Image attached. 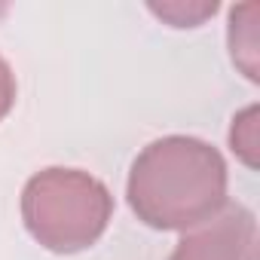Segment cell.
<instances>
[{
    "label": "cell",
    "instance_id": "52a82bcc",
    "mask_svg": "<svg viewBox=\"0 0 260 260\" xmlns=\"http://www.w3.org/2000/svg\"><path fill=\"white\" fill-rule=\"evenodd\" d=\"M16 104V77L13 68L7 64V58L0 55V119H4Z\"/></svg>",
    "mask_w": 260,
    "mask_h": 260
},
{
    "label": "cell",
    "instance_id": "6da1fadb",
    "mask_svg": "<svg viewBox=\"0 0 260 260\" xmlns=\"http://www.w3.org/2000/svg\"><path fill=\"white\" fill-rule=\"evenodd\" d=\"M226 187V162L211 144L190 135H169L135 156L125 196L141 223L187 233L230 205Z\"/></svg>",
    "mask_w": 260,
    "mask_h": 260
},
{
    "label": "cell",
    "instance_id": "7a4b0ae2",
    "mask_svg": "<svg viewBox=\"0 0 260 260\" xmlns=\"http://www.w3.org/2000/svg\"><path fill=\"white\" fill-rule=\"evenodd\" d=\"M113 217L110 190L80 169L37 172L22 193V220L34 242L55 254L92 248Z\"/></svg>",
    "mask_w": 260,
    "mask_h": 260
},
{
    "label": "cell",
    "instance_id": "8992f818",
    "mask_svg": "<svg viewBox=\"0 0 260 260\" xmlns=\"http://www.w3.org/2000/svg\"><path fill=\"white\" fill-rule=\"evenodd\" d=\"M147 10L172 28H199L217 13V4L214 0H162V4H150Z\"/></svg>",
    "mask_w": 260,
    "mask_h": 260
},
{
    "label": "cell",
    "instance_id": "3957f363",
    "mask_svg": "<svg viewBox=\"0 0 260 260\" xmlns=\"http://www.w3.org/2000/svg\"><path fill=\"white\" fill-rule=\"evenodd\" d=\"M169 260H257V220L245 205H226L217 217L187 233Z\"/></svg>",
    "mask_w": 260,
    "mask_h": 260
},
{
    "label": "cell",
    "instance_id": "5b68a950",
    "mask_svg": "<svg viewBox=\"0 0 260 260\" xmlns=\"http://www.w3.org/2000/svg\"><path fill=\"white\" fill-rule=\"evenodd\" d=\"M230 147L245 169L254 172L260 166V110H257V104H248L245 110H239L233 116Z\"/></svg>",
    "mask_w": 260,
    "mask_h": 260
},
{
    "label": "cell",
    "instance_id": "ba28073f",
    "mask_svg": "<svg viewBox=\"0 0 260 260\" xmlns=\"http://www.w3.org/2000/svg\"><path fill=\"white\" fill-rule=\"evenodd\" d=\"M4 13H7V10H4V7H0V16H4Z\"/></svg>",
    "mask_w": 260,
    "mask_h": 260
},
{
    "label": "cell",
    "instance_id": "277c9868",
    "mask_svg": "<svg viewBox=\"0 0 260 260\" xmlns=\"http://www.w3.org/2000/svg\"><path fill=\"white\" fill-rule=\"evenodd\" d=\"M230 55L251 80H260V4H239L230 10Z\"/></svg>",
    "mask_w": 260,
    "mask_h": 260
}]
</instances>
